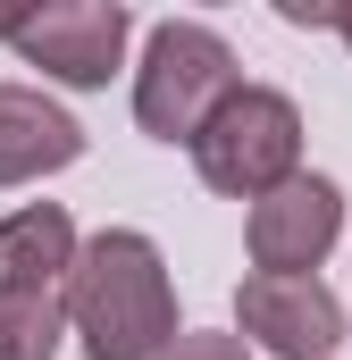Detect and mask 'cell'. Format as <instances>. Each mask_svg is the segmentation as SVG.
<instances>
[{"instance_id": "cell-7", "label": "cell", "mask_w": 352, "mask_h": 360, "mask_svg": "<svg viewBox=\"0 0 352 360\" xmlns=\"http://www.w3.org/2000/svg\"><path fill=\"white\" fill-rule=\"evenodd\" d=\"M84 160V126L51 101L42 84H0V193L42 184Z\"/></svg>"}, {"instance_id": "cell-2", "label": "cell", "mask_w": 352, "mask_h": 360, "mask_svg": "<svg viewBox=\"0 0 352 360\" xmlns=\"http://www.w3.org/2000/svg\"><path fill=\"white\" fill-rule=\"evenodd\" d=\"M244 84L235 76V51L218 25L201 17H160L143 34V59H134V126L151 143H201V126L227 109V92Z\"/></svg>"}, {"instance_id": "cell-8", "label": "cell", "mask_w": 352, "mask_h": 360, "mask_svg": "<svg viewBox=\"0 0 352 360\" xmlns=\"http://www.w3.org/2000/svg\"><path fill=\"white\" fill-rule=\"evenodd\" d=\"M76 252H84V235H76V218L59 201L8 210L0 218V293H68Z\"/></svg>"}, {"instance_id": "cell-4", "label": "cell", "mask_w": 352, "mask_h": 360, "mask_svg": "<svg viewBox=\"0 0 352 360\" xmlns=\"http://www.w3.org/2000/svg\"><path fill=\"white\" fill-rule=\"evenodd\" d=\"M0 42H8L25 68H42V84L101 92L126 68L134 8H126V0H42V8H8V17H0Z\"/></svg>"}, {"instance_id": "cell-10", "label": "cell", "mask_w": 352, "mask_h": 360, "mask_svg": "<svg viewBox=\"0 0 352 360\" xmlns=\"http://www.w3.org/2000/svg\"><path fill=\"white\" fill-rule=\"evenodd\" d=\"M160 360H260V352H252L235 327H184V335H176Z\"/></svg>"}, {"instance_id": "cell-9", "label": "cell", "mask_w": 352, "mask_h": 360, "mask_svg": "<svg viewBox=\"0 0 352 360\" xmlns=\"http://www.w3.org/2000/svg\"><path fill=\"white\" fill-rule=\"evenodd\" d=\"M68 335V293H0V360H59Z\"/></svg>"}, {"instance_id": "cell-5", "label": "cell", "mask_w": 352, "mask_h": 360, "mask_svg": "<svg viewBox=\"0 0 352 360\" xmlns=\"http://www.w3.org/2000/svg\"><path fill=\"white\" fill-rule=\"evenodd\" d=\"M235 335L268 360H336L344 344V302L319 276H244L235 285Z\"/></svg>"}, {"instance_id": "cell-3", "label": "cell", "mask_w": 352, "mask_h": 360, "mask_svg": "<svg viewBox=\"0 0 352 360\" xmlns=\"http://www.w3.org/2000/svg\"><path fill=\"white\" fill-rule=\"evenodd\" d=\"M193 168H201L210 193H227V201H268L277 184H294L302 176V109H294V92L235 84L227 109L201 126Z\"/></svg>"}, {"instance_id": "cell-11", "label": "cell", "mask_w": 352, "mask_h": 360, "mask_svg": "<svg viewBox=\"0 0 352 360\" xmlns=\"http://www.w3.org/2000/svg\"><path fill=\"white\" fill-rule=\"evenodd\" d=\"M336 34H344V51H352V0H344V25H336Z\"/></svg>"}, {"instance_id": "cell-1", "label": "cell", "mask_w": 352, "mask_h": 360, "mask_svg": "<svg viewBox=\"0 0 352 360\" xmlns=\"http://www.w3.org/2000/svg\"><path fill=\"white\" fill-rule=\"evenodd\" d=\"M68 327L84 360H160L184 335L176 327V285L168 260L143 226H101L76 252V276H68Z\"/></svg>"}, {"instance_id": "cell-6", "label": "cell", "mask_w": 352, "mask_h": 360, "mask_svg": "<svg viewBox=\"0 0 352 360\" xmlns=\"http://www.w3.org/2000/svg\"><path fill=\"white\" fill-rule=\"evenodd\" d=\"M336 235H344V193H336V176H310V168L244 210V252L260 276H319Z\"/></svg>"}]
</instances>
